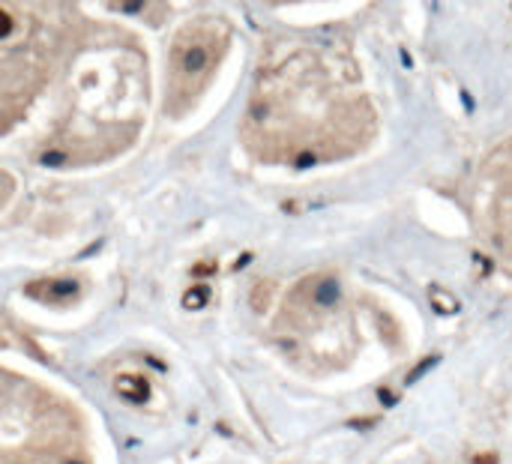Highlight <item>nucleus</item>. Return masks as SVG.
I'll return each instance as SVG.
<instances>
[{"label":"nucleus","mask_w":512,"mask_h":464,"mask_svg":"<svg viewBox=\"0 0 512 464\" xmlns=\"http://www.w3.org/2000/svg\"><path fill=\"white\" fill-rule=\"evenodd\" d=\"M243 129L258 156L309 165L360 147L372 111L345 60L303 48L261 72Z\"/></svg>","instance_id":"obj_1"},{"label":"nucleus","mask_w":512,"mask_h":464,"mask_svg":"<svg viewBox=\"0 0 512 464\" xmlns=\"http://www.w3.org/2000/svg\"><path fill=\"white\" fill-rule=\"evenodd\" d=\"M57 0H0V132L51 75L63 27Z\"/></svg>","instance_id":"obj_2"},{"label":"nucleus","mask_w":512,"mask_h":464,"mask_svg":"<svg viewBox=\"0 0 512 464\" xmlns=\"http://www.w3.org/2000/svg\"><path fill=\"white\" fill-rule=\"evenodd\" d=\"M231 30L219 18H198L186 24L168 51V93L165 108L171 114H186L198 96L207 90L225 48H228Z\"/></svg>","instance_id":"obj_3"},{"label":"nucleus","mask_w":512,"mask_h":464,"mask_svg":"<svg viewBox=\"0 0 512 464\" xmlns=\"http://www.w3.org/2000/svg\"><path fill=\"white\" fill-rule=\"evenodd\" d=\"M483 210L489 222V234L501 255L512 261V144L501 150L483 174Z\"/></svg>","instance_id":"obj_4"},{"label":"nucleus","mask_w":512,"mask_h":464,"mask_svg":"<svg viewBox=\"0 0 512 464\" xmlns=\"http://www.w3.org/2000/svg\"><path fill=\"white\" fill-rule=\"evenodd\" d=\"M27 291H30V297H36L42 303H66L78 294V285L72 279H51V282H36Z\"/></svg>","instance_id":"obj_5"},{"label":"nucleus","mask_w":512,"mask_h":464,"mask_svg":"<svg viewBox=\"0 0 512 464\" xmlns=\"http://www.w3.org/2000/svg\"><path fill=\"white\" fill-rule=\"evenodd\" d=\"M117 393L126 396V399H132V402H144L147 399V387L138 378H120L117 381Z\"/></svg>","instance_id":"obj_6"},{"label":"nucleus","mask_w":512,"mask_h":464,"mask_svg":"<svg viewBox=\"0 0 512 464\" xmlns=\"http://www.w3.org/2000/svg\"><path fill=\"white\" fill-rule=\"evenodd\" d=\"M9 192H12V180H9V174H6V171H0V207L6 204Z\"/></svg>","instance_id":"obj_7"}]
</instances>
